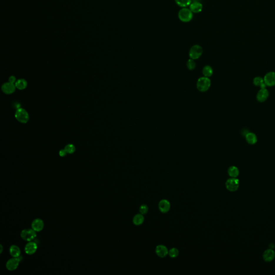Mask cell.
Segmentation results:
<instances>
[{"label":"cell","mask_w":275,"mask_h":275,"mask_svg":"<svg viewBox=\"0 0 275 275\" xmlns=\"http://www.w3.org/2000/svg\"><path fill=\"white\" fill-rule=\"evenodd\" d=\"M15 117L19 122L23 124L27 123L29 120V115L28 112L23 108H19L16 110Z\"/></svg>","instance_id":"cell-3"},{"label":"cell","mask_w":275,"mask_h":275,"mask_svg":"<svg viewBox=\"0 0 275 275\" xmlns=\"http://www.w3.org/2000/svg\"><path fill=\"white\" fill-rule=\"evenodd\" d=\"M263 79L266 86L273 87L275 86V72L274 71H269L267 73Z\"/></svg>","instance_id":"cell-8"},{"label":"cell","mask_w":275,"mask_h":275,"mask_svg":"<svg viewBox=\"0 0 275 275\" xmlns=\"http://www.w3.org/2000/svg\"><path fill=\"white\" fill-rule=\"evenodd\" d=\"M275 252L272 249H268L264 251L263 254V259L266 262H270L275 259Z\"/></svg>","instance_id":"cell-11"},{"label":"cell","mask_w":275,"mask_h":275,"mask_svg":"<svg viewBox=\"0 0 275 275\" xmlns=\"http://www.w3.org/2000/svg\"><path fill=\"white\" fill-rule=\"evenodd\" d=\"M228 174L231 177L236 178L239 175V170L238 167L235 166H231L228 169Z\"/></svg>","instance_id":"cell-20"},{"label":"cell","mask_w":275,"mask_h":275,"mask_svg":"<svg viewBox=\"0 0 275 275\" xmlns=\"http://www.w3.org/2000/svg\"><path fill=\"white\" fill-rule=\"evenodd\" d=\"M44 224L43 221L40 219H34L31 224L32 229L36 232H40L44 228Z\"/></svg>","instance_id":"cell-14"},{"label":"cell","mask_w":275,"mask_h":275,"mask_svg":"<svg viewBox=\"0 0 275 275\" xmlns=\"http://www.w3.org/2000/svg\"><path fill=\"white\" fill-rule=\"evenodd\" d=\"M186 66H187V68H188L189 70H190V71L194 70L196 68V62H195L194 60L192 59H189L188 61H187V63H186Z\"/></svg>","instance_id":"cell-26"},{"label":"cell","mask_w":275,"mask_h":275,"mask_svg":"<svg viewBox=\"0 0 275 275\" xmlns=\"http://www.w3.org/2000/svg\"><path fill=\"white\" fill-rule=\"evenodd\" d=\"M176 4L183 8H186L190 6L191 3V0H175Z\"/></svg>","instance_id":"cell-24"},{"label":"cell","mask_w":275,"mask_h":275,"mask_svg":"<svg viewBox=\"0 0 275 275\" xmlns=\"http://www.w3.org/2000/svg\"><path fill=\"white\" fill-rule=\"evenodd\" d=\"M65 149L68 154H71L74 153L75 151V147L74 145L70 144L65 146Z\"/></svg>","instance_id":"cell-25"},{"label":"cell","mask_w":275,"mask_h":275,"mask_svg":"<svg viewBox=\"0 0 275 275\" xmlns=\"http://www.w3.org/2000/svg\"><path fill=\"white\" fill-rule=\"evenodd\" d=\"M190 9L192 13H199L201 12L203 9L202 4L198 1H193L190 4Z\"/></svg>","instance_id":"cell-16"},{"label":"cell","mask_w":275,"mask_h":275,"mask_svg":"<svg viewBox=\"0 0 275 275\" xmlns=\"http://www.w3.org/2000/svg\"><path fill=\"white\" fill-rule=\"evenodd\" d=\"M1 253H2V250H3V248H2V245H1Z\"/></svg>","instance_id":"cell-31"},{"label":"cell","mask_w":275,"mask_h":275,"mask_svg":"<svg viewBox=\"0 0 275 275\" xmlns=\"http://www.w3.org/2000/svg\"><path fill=\"white\" fill-rule=\"evenodd\" d=\"M159 209L162 213H167L170 210V202L167 199L161 200L159 203Z\"/></svg>","instance_id":"cell-12"},{"label":"cell","mask_w":275,"mask_h":275,"mask_svg":"<svg viewBox=\"0 0 275 275\" xmlns=\"http://www.w3.org/2000/svg\"><path fill=\"white\" fill-rule=\"evenodd\" d=\"M22 258L23 257L19 256L18 257H14L8 260L6 263V269L9 271H14L18 268Z\"/></svg>","instance_id":"cell-7"},{"label":"cell","mask_w":275,"mask_h":275,"mask_svg":"<svg viewBox=\"0 0 275 275\" xmlns=\"http://www.w3.org/2000/svg\"><path fill=\"white\" fill-rule=\"evenodd\" d=\"M179 18L183 22H189L191 21L193 17V13L191 10L186 8H183L179 12Z\"/></svg>","instance_id":"cell-2"},{"label":"cell","mask_w":275,"mask_h":275,"mask_svg":"<svg viewBox=\"0 0 275 275\" xmlns=\"http://www.w3.org/2000/svg\"><path fill=\"white\" fill-rule=\"evenodd\" d=\"M269 96L268 90L266 88L260 89L256 95V99L259 102H265Z\"/></svg>","instance_id":"cell-9"},{"label":"cell","mask_w":275,"mask_h":275,"mask_svg":"<svg viewBox=\"0 0 275 275\" xmlns=\"http://www.w3.org/2000/svg\"><path fill=\"white\" fill-rule=\"evenodd\" d=\"M245 138L247 142L250 145H254L257 141V138L255 133L249 132L245 136Z\"/></svg>","instance_id":"cell-17"},{"label":"cell","mask_w":275,"mask_h":275,"mask_svg":"<svg viewBox=\"0 0 275 275\" xmlns=\"http://www.w3.org/2000/svg\"><path fill=\"white\" fill-rule=\"evenodd\" d=\"M203 53V49L199 45H195L191 47L189 51V56L190 59H198L201 57Z\"/></svg>","instance_id":"cell-4"},{"label":"cell","mask_w":275,"mask_h":275,"mask_svg":"<svg viewBox=\"0 0 275 275\" xmlns=\"http://www.w3.org/2000/svg\"><path fill=\"white\" fill-rule=\"evenodd\" d=\"M36 233L33 229H27L23 230L21 233V236L25 241H32L36 237Z\"/></svg>","instance_id":"cell-6"},{"label":"cell","mask_w":275,"mask_h":275,"mask_svg":"<svg viewBox=\"0 0 275 275\" xmlns=\"http://www.w3.org/2000/svg\"><path fill=\"white\" fill-rule=\"evenodd\" d=\"M202 72H203V74L204 75L205 77L209 78L213 74V70L210 66L207 65V66H205L204 68H203Z\"/></svg>","instance_id":"cell-23"},{"label":"cell","mask_w":275,"mask_h":275,"mask_svg":"<svg viewBox=\"0 0 275 275\" xmlns=\"http://www.w3.org/2000/svg\"><path fill=\"white\" fill-rule=\"evenodd\" d=\"M59 155H60V156H61V157H64V156H65L67 155V153L66 152V151H65V149H61V150H60V151H59Z\"/></svg>","instance_id":"cell-29"},{"label":"cell","mask_w":275,"mask_h":275,"mask_svg":"<svg viewBox=\"0 0 275 275\" xmlns=\"http://www.w3.org/2000/svg\"><path fill=\"white\" fill-rule=\"evenodd\" d=\"M37 249V245L34 242L30 241L26 244L25 252L28 255H32L36 253Z\"/></svg>","instance_id":"cell-13"},{"label":"cell","mask_w":275,"mask_h":275,"mask_svg":"<svg viewBox=\"0 0 275 275\" xmlns=\"http://www.w3.org/2000/svg\"><path fill=\"white\" fill-rule=\"evenodd\" d=\"M9 82L12 83V84L16 83V79L15 76H11L9 78Z\"/></svg>","instance_id":"cell-30"},{"label":"cell","mask_w":275,"mask_h":275,"mask_svg":"<svg viewBox=\"0 0 275 275\" xmlns=\"http://www.w3.org/2000/svg\"><path fill=\"white\" fill-rule=\"evenodd\" d=\"M15 86L16 88L19 90H24L27 87L28 83L27 81L24 79H19L16 82Z\"/></svg>","instance_id":"cell-21"},{"label":"cell","mask_w":275,"mask_h":275,"mask_svg":"<svg viewBox=\"0 0 275 275\" xmlns=\"http://www.w3.org/2000/svg\"><path fill=\"white\" fill-rule=\"evenodd\" d=\"M226 187L229 191L234 192L239 188V180L236 178L231 177L226 182Z\"/></svg>","instance_id":"cell-5"},{"label":"cell","mask_w":275,"mask_h":275,"mask_svg":"<svg viewBox=\"0 0 275 275\" xmlns=\"http://www.w3.org/2000/svg\"><path fill=\"white\" fill-rule=\"evenodd\" d=\"M139 211L142 214H146L149 211V207L145 204H142L139 208Z\"/></svg>","instance_id":"cell-28"},{"label":"cell","mask_w":275,"mask_h":275,"mask_svg":"<svg viewBox=\"0 0 275 275\" xmlns=\"http://www.w3.org/2000/svg\"><path fill=\"white\" fill-rule=\"evenodd\" d=\"M168 250L167 248L164 245H159L155 249V252L158 256L164 258L168 254Z\"/></svg>","instance_id":"cell-15"},{"label":"cell","mask_w":275,"mask_h":275,"mask_svg":"<svg viewBox=\"0 0 275 275\" xmlns=\"http://www.w3.org/2000/svg\"><path fill=\"white\" fill-rule=\"evenodd\" d=\"M144 216L142 214H138L134 216L133 223L135 225L139 226L141 225L144 221Z\"/></svg>","instance_id":"cell-22"},{"label":"cell","mask_w":275,"mask_h":275,"mask_svg":"<svg viewBox=\"0 0 275 275\" xmlns=\"http://www.w3.org/2000/svg\"><path fill=\"white\" fill-rule=\"evenodd\" d=\"M168 254L171 258H175L179 255V251L176 248H173L168 251Z\"/></svg>","instance_id":"cell-27"},{"label":"cell","mask_w":275,"mask_h":275,"mask_svg":"<svg viewBox=\"0 0 275 275\" xmlns=\"http://www.w3.org/2000/svg\"><path fill=\"white\" fill-rule=\"evenodd\" d=\"M253 84L255 86L260 87V89L266 88V86L264 79L260 76H257L254 79Z\"/></svg>","instance_id":"cell-18"},{"label":"cell","mask_w":275,"mask_h":275,"mask_svg":"<svg viewBox=\"0 0 275 275\" xmlns=\"http://www.w3.org/2000/svg\"><path fill=\"white\" fill-rule=\"evenodd\" d=\"M9 253L11 256L13 257H18L20 256L21 250L18 246L16 245H12L10 247Z\"/></svg>","instance_id":"cell-19"},{"label":"cell","mask_w":275,"mask_h":275,"mask_svg":"<svg viewBox=\"0 0 275 275\" xmlns=\"http://www.w3.org/2000/svg\"><path fill=\"white\" fill-rule=\"evenodd\" d=\"M211 84V80L209 77H200L197 82V88L199 91L204 93L209 89Z\"/></svg>","instance_id":"cell-1"},{"label":"cell","mask_w":275,"mask_h":275,"mask_svg":"<svg viewBox=\"0 0 275 275\" xmlns=\"http://www.w3.org/2000/svg\"><path fill=\"white\" fill-rule=\"evenodd\" d=\"M16 87L15 84L10 82H6L2 86V90L3 93L7 95H10L15 91Z\"/></svg>","instance_id":"cell-10"}]
</instances>
